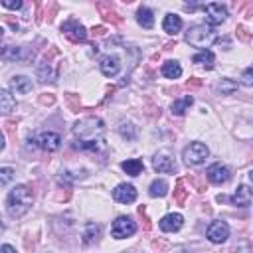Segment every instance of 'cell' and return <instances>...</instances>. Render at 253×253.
<instances>
[{"label":"cell","mask_w":253,"mask_h":253,"mask_svg":"<svg viewBox=\"0 0 253 253\" xmlns=\"http://www.w3.org/2000/svg\"><path fill=\"white\" fill-rule=\"evenodd\" d=\"M237 32H239V36H241L243 40H249V34H245V28H237Z\"/></svg>","instance_id":"8d00e7d4"},{"label":"cell","mask_w":253,"mask_h":253,"mask_svg":"<svg viewBox=\"0 0 253 253\" xmlns=\"http://www.w3.org/2000/svg\"><path fill=\"white\" fill-rule=\"evenodd\" d=\"M229 202H231L233 206L247 208V206L251 204V190H249V186H247V184H241V186L235 190V194L229 198Z\"/></svg>","instance_id":"5bb4252c"},{"label":"cell","mask_w":253,"mask_h":253,"mask_svg":"<svg viewBox=\"0 0 253 253\" xmlns=\"http://www.w3.org/2000/svg\"><path fill=\"white\" fill-rule=\"evenodd\" d=\"M10 89L18 95H26L32 91V79L26 77V75H14L12 81H10Z\"/></svg>","instance_id":"2e32d148"},{"label":"cell","mask_w":253,"mask_h":253,"mask_svg":"<svg viewBox=\"0 0 253 253\" xmlns=\"http://www.w3.org/2000/svg\"><path fill=\"white\" fill-rule=\"evenodd\" d=\"M204 14H206V22H208L210 28L221 24V22L227 18V10H225V6L217 4V2H210V4H206V6H204Z\"/></svg>","instance_id":"8992f818"},{"label":"cell","mask_w":253,"mask_h":253,"mask_svg":"<svg viewBox=\"0 0 253 253\" xmlns=\"http://www.w3.org/2000/svg\"><path fill=\"white\" fill-rule=\"evenodd\" d=\"M32 200H34V196H32V190L28 186L20 184V186L12 188L8 198H6V211H8V215L22 217L32 208Z\"/></svg>","instance_id":"7a4b0ae2"},{"label":"cell","mask_w":253,"mask_h":253,"mask_svg":"<svg viewBox=\"0 0 253 253\" xmlns=\"http://www.w3.org/2000/svg\"><path fill=\"white\" fill-rule=\"evenodd\" d=\"M148 194H150L152 198H162V196H166V194H168V184H166V180H154V182L150 184V188H148Z\"/></svg>","instance_id":"4316f807"},{"label":"cell","mask_w":253,"mask_h":253,"mask_svg":"<svg viewBox=\"0 0 253 253\" xmlns=\"http://www.w3.org/2000/svg\"><path fill=\"white\" fill-rule=\"evenodd\" d=\"M38 77L42 79V81H53L55 79V71L51 69V63L49 61H42L40 65H38Z\"/></svg>","instance_id":"484cf974"},{"label":"cell","mask_w":253,"mask_h":253,"mask_svg":"<svg viewBox=\"0 0 253 253\" xmlns=\"http://www.w3.org/2000/svg\"><path fill=\"white\" fill-rule=\"evenodd\" d=\"M160 71H162V75L168 77V79H178V77L182 75V67H180V63H178V61H172V59L164 61Z\"/></svg>","instance_id":"603a6c76"},{"label":"cell","mask_w":253,"mask_h":253,"mask_svg":"<svg viewBox=\"0 0 253 253\" xmlns=\"http://www.w3.org/2000/svg\"><path fill=\"white\" fill-rule=\"evenodd\" d=\"M134 233H136V223L130 215H121L111 225V235L115 239H125V237H130Z\"/></svg>","instance_id":"5b68a950"},{"label":"cell","mask_w":253,"mask_h":253,"mask_svg":"<svg viewBox=\"0 0 253 253\" xmlns=\"http://www.w3.org/2000/svg\"><path fill=\"white\" fill-rule=\"evenodd\" d=\"M192 103H194V97H192V95H184V97L172 101L170 111H172V115H178V117H180V115H184V113L192 107Z\"/></svg>","instance_id":"d6986e66"},{"label":"cell","mask_w":253,"mask_h":253,"mask_svg":"<svg viewBox=\"0 0 253 253\" xmlns=\"http://www.w3.org/2000/svg\"><path fill=\"white\" fill-rule=\"evenodd\" d=\"M162 30L166 34H178L182 30V18L178 14H166L162 22Z\"/></svg>","instance_id":"ac0fdd59"},{"label":"cell","mask_w":253,"mask_h":253,"mask_svg":"<svg viewBox=\"0 0 253 253\" xmlns=\"http://www.w3.org/2000/svg\"><path fill=\"white\" fill-rule=\"evenodd\" d=\"M2 148H4V134L0 132V150H2Z\"/></svg>","instance_id":"f35d334b"},{"label":"cell","mask_w":253,"mask_h":253,"mask_svg":"<svg viewBox=\"0 0 253 253\" xmlns=\"http://www.w3.org/2000/svg\"><path fill=\"white\" fill-rule=\"evenodd\" d=\"M2 38H4V30L0 28V42H2Z\"/></svg>","instance_id":"ab89813d"},{"label":"cell","mask_w":253,"mask_h":253,"mask_svg":"<svg viewBox=\"0 0 253 253\" xmlns=\"http://www.w3.org/2000/svg\"><path fill=\"white\" fill-rule=\"evenodd\" d=\"M241 83H243L245 87H251V85H253V69H251V67H247V69L243 71V77H241Z\"/></svg>","instance_id":"d6a6232c"},{"label":"cell","mask_w":253,"mask_h":253,"mask_svg":"<svg viewBox=\"0 0 253 253\" xmlns=\"http://www.w3.org/2000/svg\"><path fill=\"white\" fill-rule=\"evenodd\" d=\"M206 176H208V180L211 182V184H225V182H229V178H231V172H229V168L227 166H223V164H211L208 170H206Z\"/></svg>","instance_id":"9c48e42d"},{"label":"cell","mask_w":253,"mask_h":253,"mask_svg":"<svg viewBox=\"0 0 253 253\" xmlns=\"http://www.w3.org/2000/svg\"><path fill=\"white\" fill-rule=\"evenodd\" d=\"M136 22H138L142 28L150 30V28L154 26V14H152V10L146 8V6H140L138 12H136Z\"/></svg>","instance_id":"44dd1931"},{"label":"cell","mask_w":253,"mask_h":253,"mask_svg":"<svg viewBox=\"0 0 253 253\" xmlns=\"http://www.w3.org/2000/svg\"><path fill=\"white\" fill-rule=\"evenodd\" d=\"M14 107H16V99H14V95H12L10 91H6V89H0V115H8V113H12Z\"/></svg>","instance_id":"ffe728a7"},{"label":"cell","mask_w":253,"mask_h":253,"mask_svg":"<svg viewBox=\"0 0 253 253\" xmlns=\"http://www.w3.org/2000/svg\"><path fill=\"white\" fill-rule=\"evenodd\" d=\"M121 168H123L128 176H138V174L144 170V164H142V160H138V158H130V160H125V162L121 164Z\"/></svg>","instance_id":"cb8c5ba5"},{"label":"cell","mask_w":253,"mask_h":253,"mask_svg":"<svg viewBox=\"0 0 253 253\" xmlns=\"http://www.w3.org/2000/svg\"><path fill=\"white\" fill-rule=\"evenodd\" d=\"M182 156H184V162H186V164H190V166H200V164H204L206 158L210 156V148H208L204 142H190V144L184 148Z\"/></svg>","instance_id":"277c9868"},{"label":"cell","mask_w":253,"mask_h":253,"mask_svg":"<svg viewBox=\"0 0 253 253\" xmlns=\"http://www.w3.org/2000/svg\"><path fill=\"white\" fill-rule=\"evenodd\" d=\"M176 253H188V251H186V249H178Z\"/></svg>","instance_id":"60d3db41"},{"label":"cell","mask_w":253,"mask_h":253,"mask_svg":"<svg viewBox=\"0 0 253 253\" xmlns=\"http://www.w3.org/2000/svg\"><path fill=\"white\" fill-rule=\"evenodd\" d=\"M121 134L125 136V138H128V140H132L134 136H136V128H134V125H121Z\"/></svg>","instance_id":"4dcf8cb0"},{"label":"cell","mask_w":253,"mask_h":253,"mask_svg":"<svg viewBox=\"0 0 253 253\" xmlns=\"http://www.w3.org/2000/svg\"><path fill=\"white\" fill-rule=\"evenodd\" d=\"M217 38V32L206 24H196L192 28H188L186 32V42L194 47H200V49H206L208 45H211Z\"/></svg>","instance_id":"3957f363"},{"label":"cell","mask_w":253,"mask_h":253,"mask_svg":"<svg viewBox=\"0 0 253 253\" xmlns=\"http://www.w3.org/2000/svg\"><path fill=\"white\" fill-rule=\"evenodd\" d=\"M38 144H40V148H43L47 152H53V150H57L61 146V136L57 132H49L47 130V132H42L38 136Z\"/></svg>","instance_id":"4fadbf2b"},{"label":"cell","mask_w":253,"mask_h":253,"mask_svg":"<svg viewBox=\"0 0 253 253\" xmlns=\"http://www.w3.org/2000/svg\"><path fill=\"white\" fill-rule=\"evenodd\" d=\"M14 180V168H0V190Z\"/></svg>","instance_id":"f1b7e54d"},{"label":"cell","mask_w":253,"mask_h":253,"mask_svg":"<svg viewBox=\"0 0 253 253\" xmlns=\"http://www.w3.org/2000/svg\"><path fill=\"white\" fill-rule=\"evenodd\" d=\"M182 223H184V217L180 215V213H166L162 219H160V229L162 231H178L180 227H182Z\"/></svg>","instance_id":"9a60e30c"},{"label":"cell","mask_w":253,"mask_h":253,"mask_svg":"<svg viewBox=\"0 0 253 253\" xmlns=\"http://www.w3.org/2000/svg\"><path fill=\"white\" fill-rule=\"evenodd\" d=\"M93 34L101 36V34H105V28H103V26H99V28H95V30H93Z\"/></svg>","instance_id":"74e56055"},{"label":"cell","mask_w":253,"mask_h":253,"mask_svg":"<svg viewBox=\"0 0 253 253\" xmlns=\"http://www.w3.org/2000/svg\"><path fill=\"white\" fill-rule=\"evenodd\" d=\"M99 69H101V73L105 77H115L121 71V61L115 55H103L99 59Z\"/></svg>","instance_id":"30bf717a"},{"label":"cell","mask_w":253,"mask_h":253,"mask_svg":"<svg viewBox=\"0 0 253 253\" xmlns=\"http://www.w3.org/2000/svg\"><path fill=\"white\" fill-rule=\"evenodd\" d=\"M186 196H188V190H184V186H182V182L176 186V190H174V200L182 206L184 202H186Z\"/></svg>","instance_id":"1f68e13d"},{"label":"cell","mask_w":253,"mask_h":253,"mask_svg":"<svg viewBox=\"0 0 253 253\" xmlns=\"http://www.w3.org/2000/svg\"><path fill=\"white\" fill-rule=\"evenodd\" d=\"M215 89H217V93H221V95H231V93L237 89V83H235L233 79H227V77H223L221 81H217Z\"/></svg>","instance_id":"83f0119b"},{"label":"cell","mask_w":253,"mask_h":253,"mask_svg":"<svg viewBox=\"0 0 253 253\" xmlns=\"http://www.w3.org/2000/svg\"><path fill=\"white\" fill-rule=\"evenodd\" d=\"M200 85H202V81H200V79H196V77H194V79H190V81L186 83V87H200Z\"/></svg>","instance_id":"e575fe53"},{"label":"cell","mask_w":253,"mask_h":253,"mask_svg":"<svg viewBox=\"0 0 253 253\" xmlns=\"http://www.w3.org/2000/svg\"><path fill=\"white\" fill-rule=\"evenodd\" d=\"M103 121L101 119H83L73 126V132L77 136L75 146L79 150H91L97 152L103 148Z\"/></svg>","instance_id":"6da1fadb"},{"label":"cell","mask_w":253,"mask_h":253,"mask_svg":"<svg viewBox=\"0 0 253 253\" xmlns=\"http://www.w3.org/2000/svg\"><path fill=\"white\" fill-rule=\"evenodd\" d=\"M152 166H154L156 172H164V174H172V172H176V162H174V158H170L166 152H158V154H154V158H152Z\"/></svg>","instance_id":"8fae6325"},{"label":"cell","mask_w":253,"mask_h":253,"mask_svg":"<svg viewBox=\"0 0 253 253\" xmlns=\"http://www.w3.org/2000/svg\"><path fill=\"white\" fill-rule=\"evenodd\" d=\"M0 57L4 61H20L26 57L24 53V47H18V45H4L0 47Z\"/></svg>","instance_id":"e0dca14e"},{"label":"cell","mask_w":253,"mask_h":253,"mask_svg":"<svg viewBox=\"0 0 253 253\" xmlns=\"http://www.w3.org/2000/svg\"><path fill=\"white\" fill-rule=\"evenodd\" d=\"M0 253H16V249L12 245H2L0 247Z\"/></svg>","instance_id":"d590c367"},{"label":"cell","mask_w":253,"mask_h":253,"mask_svg":"<svg viewBox=\"0 0 253 253\" xmlns=\"http://www.w3.org/2000/svg\"><path fill=\"white\" fill-rule=\"evenodd\" d=\"M206 235H208V239L211 243H223L229 237V225L225 221H221V219H215V221L210 223Z\"/></svg>","instance_id":"52a82bcc"},{"label":"cell","mask_w":253,"mask_h":253,"mask_svg":"<svg viewBox=\"0 0 253 253\" xmlns=\"http://www.w3.org/2000/svg\"><path fill=\"white\" fill-rule=\"evenodd\" d=\"M97 237H99V225H97L95 221L85 223V231H83V245L93 243Z\"/></svg>","instance_id":"d4e9b609"},{"label":"cell","mask_w":253,"mask_h":253,"mask_svg":"<svg viewBox=\"0 0 253 253\" xmlns=\"http://www.w3.org/2000/svg\"><path fill=\"white\" fill-rule=\"evenodd\" d=\"M113 198L119 202V204H132L136 200V190L132 184H119L115 190H113Z\"/></svg>","instance_id":"7c38bea8"},{"label":"cell","mask_w":253,"mask_h":253,"mask_svg":"<svg viewBox=\"0 0 253 253\" xmlns=\"http://www.w3.org/2000/svg\"><path fill=\"white\" fill-rule=\"evenodd\" d=\"M97 8L101 10V14H103V18H105L107 22H113V24H119V22H121V18H119L113 10H107V8H105V4H99Z\"/></svg>","instance_id":"f546056e"},{"label":"cell","mask_w":253,"mask_h":253,"mask_svg":"<svg viewBox=\"0 0 253 253\" xmlns=\"http://www.w3.org/2000/svg\"><path fill=\"white\" fill-rule=\"evenodd\" d=\"M192 61H194V63H198V65H204L206 69H211V67H213L215 57H213V53H211L210 49H200V51L192 57Z\"/></svg>","instance_id":"7402d4cb"},{"label":"cell","mask_w":253,"mask_h":253,"mask_svg":"<svg viewBox=\"0 0 253 253\" xmlns=\"http://www.w3.org/2000/svg\"><path fill=\"white\" fill-rule=\"evenodd\" d=\"M61 32H63L71 42H75V43L87 40V30H85L77 20H67V22L61 26Z\"/></svg>","instance_id":"ba28073f"},{"label":"cell","mask_w":253,"mask_h":253,"mask_svg":"<svg viewBox=\"0 0 253 253\" xmlns=\"http://www.w3.org/2000/svg\"><path fill=\"white\" fill-rule=\"evenodd\" d=\"M2 6L8 10H20L24 4H22V0H2Z\"/></svg>","instance_id":"836d02e7"}]
</instances>
